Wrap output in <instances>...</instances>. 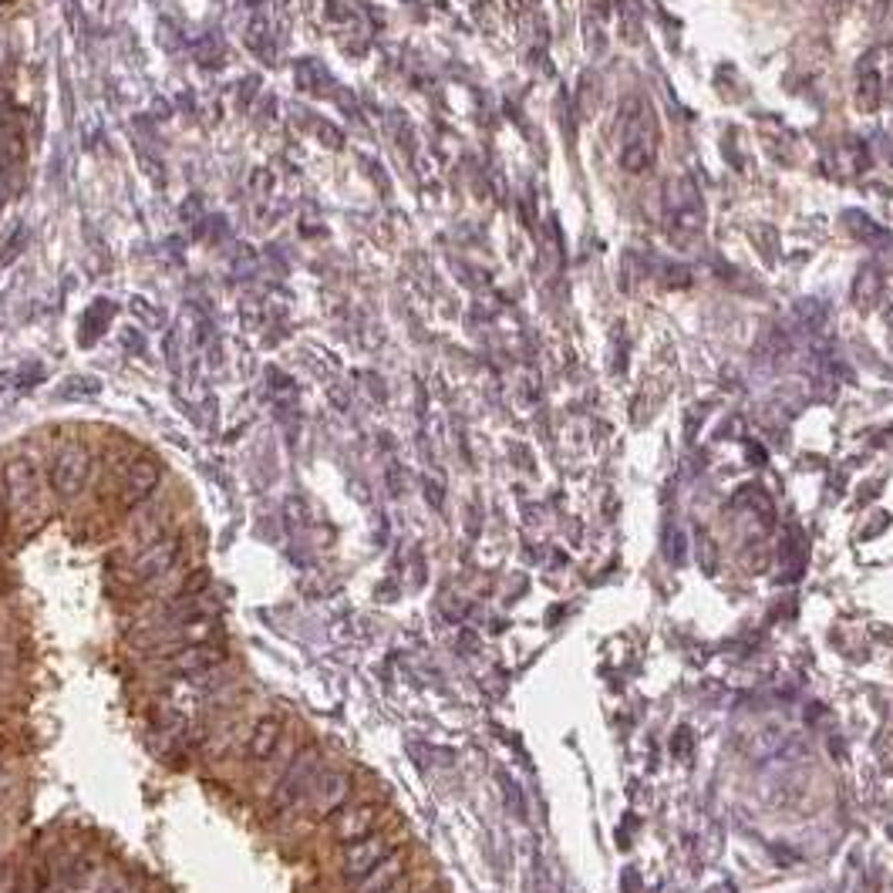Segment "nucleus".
I'll list each match as a JSON object with an SVG mask.
<instances>
[{
	"label": "nucleus",
	"mask_w": 893,
	"mask_h": 893,
	"mask_svg": "<svg viewBox=\"0 0 893 893\" xmlns=\"http://www.w3.org/2000/svg\"><path fill=\"white\" fill-rule=\"evenodd\" d=\"M661 146V125L658 111L645 95H634L624 102L620 111V166L634 176H641L655 166Z\"/></svg>",
	"instance_id": "2"
},
{
	"label": "nucleus",
	"mask_w": 893,
	"mask_h": 893,
	"mask_svg": "<svg viewBox=\"0 0 893 893\" xmlns=\"http://www.w3.org/2000/svg\"><path fill=\"white\" fill-rule=\"evenodd\" d=\"M857 105L863 111H873L880 105V75L876 72H863L857 82Z\"/></svg>",
	"instance_id": "15"
},
{
	"label": "nucleus",
	"mask_w": 893,
	"mask_h": 893,
	"mask_svg": "<svg viewBox=\"0 0 893 893\" xmlns=\"http://www.w3.org/2000/svg\"><path fill=\"white\" fill-rule=\"evenodd\" d=\"M284 735H287L284 719L264 715L257 725H253V732H249V738H246V758H249V765H264V762L284 745Z\"/></svg>",
	"instance_id": "13"
},
{
	"label": "nucleus",
	"mask_w": 893,
	"mask_h": 893,
	"mask_svg": "<svg viewBox=\"0 0 893 893\" xmlns=\"http://www.w3.org/2000/svg\"><path fill=\"white\" fill-rule=\"evenodd\" d=\"M0 773H4V769H0Z\"/></svg>",
	"instance_id": "24"
},
{
	"label": "nucleus",
	"mask_w": 893,
	"mask_h": 893,
	"mask_svg": "<svg viewBox=\"0 0 893 893\" xmlns=\"http://www.w3.org/2000/svg\"><path fill=\"white\" fill-rule=\"evenodd\" d=\"M4 4H14V0H0V8H4Z\"/></svg>",
	"instance_id": "23"
},
{
	"label": "nucleus",
	"mask_w": 893,
	"mask_h": 893,
	"mask_svg": "<svg viewBox=\"0 0 893 893\" xmlns=\"http://www.w3.org/2000/svg\"><path fill=\"white\" fill-rule=\"evenodd\" d=\"M159 486H162V463L149 453L132 456L115 479V489H111L115 509L125 517L136 513L139 506H146L159 492Z\"/></svg>",
	"instance_id": "8"
},
{
	"label": "nucleus",
	"mask_w": 893,
	"mask_h": 893,
	"mask_svg": "<svg viewBox=\"0 0 893 893\" xmlns=\"http://www.w3.org/2000/svg\"><path fill=\"white\" fill-rule=\"evenodd\" d=\"M14 661H21V648L11 637H0V668H11Z\"/></svg>",
	"instance_id": "17"
},
{
	"label": "nucleus",
	"mask_w": 893,
	"mask_h": 893,
	"mask_svg": "<svg viewBox=\"0 0 893 893\" xmlns=\"http://www.w3.org/2000/svg\"><path fill=\"white\" fill-rule=\"evenodd\" d=\"M95 479V453L82 438L65 442L47 463V486L54 502H78Z\"/></svg>",
	"instance_id": "5"
},
{
	"label": "nucleus",
	"mask_w": 893,
	"mask_h": 893,
	"mask_svg": "<svg viewBox=\"0 0 893 893\" xmlns=\"http://www.w3.org/2000/svg\"><path fill=\"white\" fill-rule=\"evenodd\" d=\"M381 822V806L364 799V802H348L338 816H334V826H331V837L334 843H354L368 833H374Z\"/></svg>",
	"instance_id": "12"
},
{
	"label": "nucleus",
	"mask_w": 893,
	"mask_h": 893,
	"mask_svg": "<svg viewBox=\"0 0 893 893\" xmlns=\"http://www.w3.org/2000/svg\"><path fill=\"white\" fill-rule=\"evenodd\" d=\"M665 230L674 243H694L705 230V203H701L698 185L688 179H671L665 189Z\"/></svg>",
	"instance_id": "6"
},
{
	"label": "nucleus",
	"mask_w": 893,
	"mask_h": 893,
	"mask_svg": "<svg viewBox=\"0 0 893 893\" xmlns=\"http://www.w3.org/2000/svg\"><path fill=\"white\" fill-rule=\"evenodd\" d=\"M661 546H665L668 563H681V560H684V533H681L678 527H665V533H661Z\"/></svg>",
	"instance_id": "16"
},
{
	"label": "nucleus",
	"mask_w": 893,
	"mask_h": 893,
	"mask_svg": "<svg viewBox=\"0 0 893 893\" xmlns=\"http://www.w3.org/2000/svg\"><path fill=\"white\" fill-rule=\"evenodd\" d=\"M8 533V509H4V496H0V540Z\"/></svg>",
	"instance_id": "19"
},
{
	"label": "nucleus",
	"mask_w": 893,
	"mask_h": 893,
	"mask_svg": "<svg viewBox=\"0 0 893 893\" xmlns=\"http://www.w3.org/2000/svg\"><path fill=\"white\" fill-rule=\"evenodd\" d=\"M8 745H11V732H4V729H0V752H4Z\"/></svg>",
	"instance_id": "22"
},
{
	"label": "nucleus",
	"mask_w": 893,
	"mask_h": 893,
	"mask_svg": "<svg viewBox=\"0 0 893 893\" xmlns=\"http://www.w3.org/2000/svg\"><path fill=\"white\" fill-rule=\"evenodd\" d=\"M220 637L216 617H182V620H139L129 630V645H136L142 655H162L179 651L189 645H206Z\"/></svg>",
	"instance_id": "4"
},
{
	"label": "nucleus",
	"mask_w": 893,
	"mask_h": 893,
	"mask_svg": "<svg viewBox=\"0 0 893 893\" xmlns=\"http://www.w3.org/2000/svg\"><path fill=\"white\" fill-rule=\"evenodd\" d=\"M378 893H412V880L402 876L398 883H392V886H385V890H378Z\"/></svg>",
	"instance_id": "18"
},
{
	"label": "nucleus",
	"mask_w": 893,
	"mask_h": 893,
	"mask_svg": "<svg viewBox=\"0 0 893 893\" xmlns=\"http://www.w3.org/2000/svg\"><path fill=\"white\" fill-rule=\"evenodd\" d=\"M402 876H408V853L405 850H395L392 857L381 860L368 876H361L358 883H351V893H378V890L398 883Z\"/></svg>",
	"instance_id": "14"
},
{
	"label": "nucleus",
	"mask_w": 893,
	"mask_h": 893,
	"mask_svg": "<svg viewBox=\"0 0 893 893\" xmlns=\"http://www.w3.org/2000/svg\"><path fill=\"white\" fill-rule=\"evenodd\" d=\"M11 684V668H0V688Z\"/></svg>",
	"instance_id": "21"
},
{
	"label": "nucleus",
	"mask_w": 893,
	"mask_h": 893,
	"mask_svg": "<svg viewBox=\"0 0 893 893\" xmlns=\"http://www.w3.org/2000/svg\"><path fill=\"white\" fill-rule=\"evenodd\" d=\"M179 560H185V536H182V530H176V533H169V536H162V540H156V543H149L142 550H136V553H115L108 560V570H111L115 587L132 594V591L146 587L149 581H156L159 573L172 570Z\"/></svg>",
	"instance_id": "3"
},
{
	"label": "nucleus",
	"mask_w": 893,
	"mask_h": 893,
	"mask_svg": "<svg viewBox=\"0 0 893 893\" xmlns=\"http://www.w3.org/2000/svg\"><path fill=\"white\" fill-rule=\"evenodd\" d=\"M321 762H325V758H321V748H317L313 742L300 745L297 758L290 762V769L280 776V783H277L274 793H270V812H274V816L297 809V806L310 796L313 779L321 776Z\"/></svg>",
	"instance_id": "9"
},
{
	"label": "nucleus",
	"mask_w": 893,
	"mask_h": 893,
	"mask_svg": "<svg viewBox=\"0 0 893 893\" xmlns=\"http://www.w3.org/2000/svg\"><path fill=\"white\" fill-rule=\"evenodd\" d=\"M230 661V651L216 641H206V645H189V648H179V651H162V655H142V665L159 674V678H196V674H206L213 668H223Z\"/></svg>",
	"instance_id": "7"
},
{
	"label": "nucleus",
	"mask_w": 893,
	"mask_h": 893,
	"mask_svg": "<svg viewBox=\"0 0 893 893\" xmlns=\"http://www.w3.org/2000/svg\"><path fill=\"white\" fill-rule=\"evenodd\" d=\"M351 796H354V776L348 769H321L307 799H310L313 819H331L348 806Z\"/></svg>",
	"instance_id": "11"
},
{
	"label": "nucleus",
	"mask_w": 893,
	"mask_h": 893,
	"mask_svg": "<svg viewBox=\"0 0 893 893\" xmlns=\"http://www.w3.org/2000/svg\"><path fill=\"white\" fill-rule=\"evenodd\" d=\"M11 102H14V98H11V92H8L4 85H0V111H4V108H11Z\"/></svg>",
	"instance_id": "20"
},
{
	"label": "nucleus",
	"mask_w": 893,
	"mask_h": 893,
	"mask_svg": "<svg viewBox=\"0 0 893 893\" xmlns=\"http://www.w3.org/2000/svg\"><path fill=\"white\" fill-rule=\"evenodd\" d=\"M0 496L8 509V530L14 536H34L54 509V496L47 486V469L34 453L8 456L0 466Z\"/></svg>",
	"instance_id": "1"
},
{
	"label": "nucleus",
	"mask_w": 893,
	"mask_h": 893,
	"mask_svg": "<svg viewBox=\"0 0 893 893\" xmlns=\"http://www.w3.org/2000/svg\"><path fill=\"white\" fill-rule=\"evenodd\" d=\"M398 850V840L385 829H374V833L354 840V843H344L341 847V857H338V880L341 883H358L361 876H368L381 860L392 857Z\"/></svg>",
	"instance_id": "10"
}]
</instances>
